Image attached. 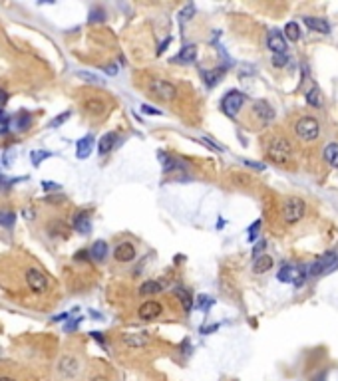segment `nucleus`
I'll return each instance as SVG.
<instances>
[{"label":"nucleus","instance_id":"obj_1","mask_svg":"<svg viewBox=\"0 0 338 381\" xmlns=\"http://www.w3.org/2000/svg\"><path fill=\"white\" fill-rule=\"evenodd\" d=\"M265 153L267 157L277 165H288L294 159V145L288 137L284 135H273L267 139L265 145Z\"/></svg>","mask_w":338,"mask_h":381},{"label":"nucleus","instance_id":"obj_2","mask_svg":"<svg viewBox=\"0 0 338 381\" xmlns=\"http://www.w3.org/2000/svg\"><path fill=\"white\" fill-rule=\"evenodd\" d=\"M147 91L159 100V102H173L177 96H179V89L175 83H171L169 80H163V78H149L147 83H145Z\"/></svg>","mask_w":338,"mask_h":381},{"label":"nucleus","instance_id":"obj_3","mask_svg":"<svg viewBox=\"0 0 338 381\" xmlns=\"http://www.w3.org/2000/svg\"><path fill=\"white\" fill-rule=\"evenodd\" d=\"M294 133L301 141L310 143V141H316L320 137V121L314 117V115H303L297 119L294 123Z\"/></svg>","mask_w":338,"mask_h":381},{"label":"nucleus","instance_id":"obj_4","mask_svg":"<svg viewBox=\"0 0 338 381\" xmlns=\"http://www.w3.org/2000/svg\"><path fill=\"white\" fill-rule=\"evenodd\" d=\"M307 213V203L301 197H288L282 203V218L286 224H297L301 222Z\"/></svg>","mask_w":338,"mask_h":381},{"label":"nucleus","instance_id":"obj_5","mask_svg":"<svg viewBox=\"0 0 338 381\" xmlns=\"http://www.w3.org/2000/svg\"><path fill=\"white\" fill-rule=\"evenodd\" d=\"M24 280H26V286H28L34 294H46V292L50 290V286H52V284H50V278L42 272L40 268H34V266L26 268Z\"/></svg>","mask_w":338,"mask_h":381},{"label":"nucleus","instance_id":"obj_6","mask_svg":"<svg viewBox=\"0 0 338 381\" xmlns=\"http://www.w3.org/2000/svg\"><path fill=\"white\" fill-rule=\"evenodd\" d=\"M338 268V256L336 252H326L320 258H316L312 264L307 266V276H322V274L332 272Z\"/></svg>","mask_w":338,"mask_h":381},{"label":"nucleus","instance_id":"obj_7","mask_svg":"<svg viewBox=\"0 0 338 381\" xmlns=\"http://www.w3.org/2000/svg\"><path fill=\"white\" fill-rule=\"evenodd\" d=\"M243 104H245V93L239 91V89H231L223 98V102H221V109L225 111L229 117H235L241 111Z\"/></svg>","mask_w":338,"mask_h":381},{"label":"nucleus","instance_id":"obj_8","mask_svg":"<svg viewBox=\"0 0 338 381\" xmlns=\"http://www.w3.org/2000/svg\"><path fill=\"white\" fill-rule=\"evenodd\" d=\"M119 342L130 350H143L149 346L151 338L147 336V331H125V334H121Z\"/></svg>","mask_w":338,"mask_h":381},{"label":"nucleus","instance_id":"obj_9","mask_svg":"<svg viewBox=\"0 0 338 381\" xmlns=\"http://www.w3.org/2000/svg\"><path fill=\"white\" fill-rule=\"evenodd\" d=\"M78 371H80V361H78L76 355L66 354L60 357V361H58V373H60L62 377L74 379V377L78 375Z\"/></svg>","mask_w":338,"mask_h":381},{"label":"nucleus","instance_id":"obj_10","mask_svg":"<svg viewBox=\"0 0 338 381\" xmlns=\"http://www.w3.org/2000/svg\"><path fill=\"white\" fill-rule=\"evenodd\" d=\"M161 314H163V306L157 300H147L138 308V318L140 320H155Z\"/></svg>","mask_w":338,"mask_h":381},{"label":"nucleus","instance_id":"obj_11","mask_svg":"<svg viewBox=\"0 0 338 381\" xmlns=\"http://www.w3.org/2000/svg\"><path fill=\"white\" fill-rule=\"evenodd\" d=\"M253 115L257 117V121L261 125H269L275 119V109L271 108L265 100H259V102H255L253 106Z\"/></svg>","mask_w":338,"mask_h":381},{"label":"nucleus","instance_id":"obj_12","mask_svg":"<svg viewBox=\"0 0 338 381\" xmlns=\"http://www.w3.org/2000/svg\"><path fill=\"white\" fill-rule=\"evenodd\" d=\"M267 48L273 54H286V40L281 30H271L267 34Z\"/></svg>","mask_w":338,"mask_h":381},{"label":"nucleus","instance_id":"obj_13","mask_svg":"<svg viewBox=\"0 0 338 381\" xmlns=\"http://www.w3.org/2000/svg\"><path fill=\"white\" fill-rule=\"evenodd\" d=\"M136 246L132 245V243H121V245L115 246V250H113V258H115V262H121V264H128V262H132V260H136Z\"/></svg>","mask_w":338,"mask_h":381},{"label":"nucleus","instance_id":"obj_14","mask_svg":"<svg viewBox=\"0 0 338 381\" xmlns=\"http://www.w3.org/2000/svg\"><path fill=\"white\" fill-rule=\"evenodd\" d=\"M82 108H84V111L88 115L96 117V115H102L106 111V102L102 98H98V96H88L84 102H82Z\"/></svg>","mask_w":338,"mask_h":381},{"label":"nucleus","instance_id":"obj_15","mask_svg":"<svg viewBox=\"0 0 338 381\" xmlns=\"http://www.w3.org/2000/svg\"><path fill=\"white\" fill-rule=\"evenodd\" d=\"M197 58V46L195 44H185L181 48V52L175 56L171 62H179V64H193Z\"/></svg>","mask_w":338,"mask_h":381},{"label":"nucleus","instance_id":"obj_16","mask_svg":"<svg viewBox=\"0 0 338 381\" xmlns=\"http://www.w3.org/2000/svg\"><path fill=\"white\" fill-rule=\"evenodd\" d=\"M303 20H305V24H307L312 32H318V34H330V24H328V20H324V18L305 16Z\"/></svg>","mask_w":338,"mask_h":381},{"label":"nucleus","instance_id":"obj_17","mask_svg":"<svg viewBox=\"0 0 338 381\" xmlns=\"http://www.w3.org/2000/svg\"><path fill=\"white\" fill-rule=\"evenodd\" d=\"M322 159H324L326 165L338 169V143L336 141H330V143L324 145V149H322Z\"/></svg>","mask_w":338,"mask_h":381},{"label":"nucleus","instance_id":"obj_18","mask_svg":"<svg viewBox=\"0 0 338 381\" xmlns=\"http://www.w3.org/2000/svg\"><path fill=\"white\" fill-rule=\"evenodd\" d=\"M92 149H94V137L92 135L82 137V139L76 143V157H78V159H88L90 153H92Z\"/></svg>","mask_w":338,"mask_h":381},{"label":"nucleus","instance_id":"obj_19","mask_svg":"<svg viewBox=\"0 0 338 381\" xmlns=\"http://www.w3.org/2000/svg\"><path fill=\"white\" fill-rule=\"evenodd\" d=\"M90 258L92 260H96V262H104L106 258H108V245L104 243V241H96L94 245H92V248H90Z\"/></svg>","mask_w":338,"mask_h":381},{"label":"nucleus","instance_id":"obj_20","mask_svg":"<svg viewBox=\"0 0 338 381\" xmlns=\"http://www.w3.org/2000/svg\"><path fill=\"white\" fill-rule=\"evenodd\" d=\"M74 228L80 232V234H90L92 230V222H90V213L84 211V213H78L74 217Z\"/></svg>","mask_w":338,"mask_h":381},{"label":"nucleus","instance_id":"obj_21","mask_svg":"<svg viewBox=\"0 0 338 381\" xmlns=\"http://www.w3.org/2000/svg\"><path fill=\"white\" fill-rule=\"evenodd\" d=\"M273 258L269 256V254H261V256H257L253 262V272L255 274H265L269 272L271 268H273Z\"/></svg>","mask_w":338,"mask_h":381},{"label":"nucleus","instance_id":"obj_22","mask_svg":"<svg viewBox=\"0 0 338 381\" xmlns=\"http://www.w3.org/2000/svg\"><path fill=\"white\" fill-rule=\"evenodd\" d=\"M115 141H117V133H113V131L106 133V135L98 141V153H100V155H108L113 149Z\"/></svg>","mask_w":338,"mask_h":381},{"label":"nucleus","instance_id":"obj_23","mask_svg":"<svg viewBox=\"0 0 338 381\" xmlns=\"http://www.w3.org/2000/svg\"><path fill=\"white\" fill-rule=\"evenodd\" d=\"M223 76H225V68H213V70L205 72V74H203L205 85H207V87H215L217 83L223 80Z\"/></svg>","mask_w":338,"mask_h":381},{"label":"nucleus","instance_id":"obj_24","mask_svg":"<svg viewBox=\"0 0 338 381\" xmlns=\"http://www.w3.org/2000/svg\"><path fill=\"white\" fill-rule=\"evenodd\" d=\"M282 36H284V40H290V42H299V40H301V36H303V32H301V26H299V22H288V24L284 26V30H282Z\"/></svg>","mask_w":338,"mask_h":381},{"label":"nucleus","instance_id":"obj_25","mask_svg":"<svg viewBox=\"0 0 338 381\" xmlns=\"http://www.w3.org/2000/svg\"><path fill=\"white\" fill-rule=\"evenodd\" d=\"M163 290V286H161V282H157V280H147V282H143L140 286V294L141 296H151V294H159Z\"/></svg>","mask_w":338,"mask_h":381},{"label":"nucleus","instance_id":"obj_26","mask_svg":"<svg viewBox=\"0 0 338 381\" xmlns=\"http://www.w3.org/2000/svg\"><path fill=\"white\" fill-rule=\"evenodd\" d=\"M175 296L179 298V302H181V308L185 310V312H189L191 308H193V296L185 290V288H181V286H177L175 288Z\"/></svg>","mask_w":338,"mask_h":381},{"label":"nucleus","instance_id":"obj_27","mask_svg":"<svg viewBox=\"0 0 338 381\" xmlns=\"http://www.w3.org/2000/svg\"><path fill=\"white\" fill-rule=\"evenodd\" d=\"M307 104L312 106L314 109L322 108V93H320V89L316 85H312L309 91H307Z\"/></svg>","mask_w":338,"mask_h":381},{"label":"nucleus","instance_id":"obj_28","mask_svg":"<svg viewBox=\"0 0 338 381\" xmlns=\"http://www.w3.org/2000/svg\"><path fill=\"white\" fill-rule=\"evenodd\" d=\"M30 125H32V115H30V113L22 111V113H18V115H16V119H14V129L28 131Z\"/></svg>","mask_w":338,"mask_h":381},{"label":"nucleus","instance_id":"obj_29","mask_svg":"<svg viewBox=\"0 0 338 381\" xmlns=\"http://www.w3.org/2000/svg\"><path fill=\"white\" fill-rule=\"evenodd\" d=\"M16 222V215L12 211H0V226L4 228H12Z\"/></svg>","mask_w":338,"mask_h":381},{"label":"nucleus","instance_id":"obj_30","mask_svg":"<svg viewBox=\"0 0 338 381\" xmlns=\"http://www.w3.org/2000/svg\"><path fill=\"white\" fill-rule=\"evenodd\" d=\"M193 14H195V6H193V4H187V6H185L181 12H179V24H181V26H185V24H187V22L193 18Z\"/></svg>","mask_w":338,"mask_h":381},{"label":"nucleus","instance_id":"obj_31","mask_svg":"<svg viewBox=\"0 0 338 381\" xmlns=\"http://www.w3.org/2000/svg\"><path fill=\"white\" fill-rule=\"evenodd\" d=\"M78 78L86 80L88 83H94V85H106V82H104L102 78H98V76L92 74V72H78Z\"/></svg>","mask_w":338,"mask_h":381},{"label":"nucleus","instance_id":"obj_32","mask_svg":"<svg viewBox=\"0 0 338 381\" xmlns=\"http://www.w3.org/2000/svg\"><path fill=\"white\" fill-rule=\"evenodd\" d=\"M48 157H52L50 151H32V153H30V159H32L34 165H40L42 159H48Z\"/></svg>","mask_w":338,"mask_h":381},{"label":"nucleus","instance_id":"obj_33","mask_svg":"<svg viewBox=\"0 0 338 381\" xmlns=\"http://www.w3.org/2000/svg\"><path fill=\"white\" fill-rule=\"evenodd\" d=\"M211 306H213V298H209V296H199L197 304H195V308H197V310H203V312H207Z\"/></svg>","mask_w":338,"mask_h":381},{"label":"nucleus","instance_id":"obj_34","mask_svg":"<svg viewBox=\"0 0 338 381\" xmlns=\"http://www.w3.org/2000/svg\"><path fill=\"white\" fill-rule=\"evenodd\" d=\"M70 115H72L70 111H64V113H60V115H56V117H54V119H52V121L48 123V127H60V125H62L64 121H68V119H70Z\"/></svg>","mask_w":338,"mask_h":381},{"label":"nucleus","instance_id":"obj_35","mask_svg":"<svg viewBox=\"0 0 338 381\" xmlns=\"http://www.w3.org/2000/svg\"><path fill=\"white\" fill-rule=\"evenodd\" d=\"M259 230H261V220H255L253 224L249 226V230H247V234H249V243H255V241H257Z\"/></svg>","mask_w":338,"mask_h":381},{"label":"nucleus","instance_id":"obj_36","mask_svg":"<svg viewBox=\"0 0 338 381\" xmlns=\"http://www.w3.org/2000/svg\"><path fill=\"white\" fill-rule=\"evenodd\" d=\"M286 62H288L286 54H275V56H273V66H275V68H284V66H286Z\"/></svg>","mask_w":338,"mask_h":381},{"label":"nucleus","instance_id":"obj_37","mask_svg":"<svg viewBox=\"0 0 338 381\" xmlns=\"http://www.w3.org/2000/svg\"><path fill=\"white\" fill-rule=\"evenodd\" d=\"M141 111L143 113H147V115H161V111L157 108H151V106H147V104H143L141 106Z\"/></svg>","mask_w":338,"mask_h":381},{"label":"nucleus","instance_id":"obj_38","mask_svg":"<svg viewBox=\"0 0 338 381\" xmlns=\"http://www.w3.org/2000/svg\"><path fill=\"white\" fill-rule=\"evenodd\" d=\"M80 322H82V318H74L72 322H68V324H66V331H76V327H78Z\"/></svg>","mask_w":338,"mask_h":381},{"label":"nucleus","instance_id":"obj_39","mask_svg":"<svg viewBox=\"0 0 338 381\" xmlns=\"http://www.w3.org/2000/svg\"><path fill=\"white\" fill-rule=\"evenodd\" d=\"M201 141H203V143H205V145H209V147H213V149H215V151H223V147H221V145H217V143H215V141H211V139H209V137H203V139H201Z\"/></svg>","mask_w":338,"mask_h":381},{"label":"nucleus","instance_id":"obj_40","mask_svg":"<svg viewBox=\"0 0 338 381\" xmlns=\"http://www.w3.org/2000/svg\"><path fill=\"white\" fill-rule=\"evenodd\" d=\"M265 246H267V243H265V241H261L259 245L255 246V248H253V256H255V258H257V256H261V252L265 250Z\"/></svg>","mask_w":338,"mask_h":381},{"label":"nucleus","instance_id":"obj_41","mask_svg":"<svg viewBox=\"0 0 338 381\" xmlns=\"http://www.w3.org/2000/svg\"><path fill=\"white\" fill-rule=\"evenodd\" d=\"M169 44H171V38H165V40H163V44H159V48H157V54H163V52L167 50Z\"/></svg>","mask_w":338,"mask_h":381},{"label":"nucleus","instance_id":"obj_42","mask_svg":"<svg viewBox=\"0 0 338 381\" xmlns=\"http://www.w3.org/2000/svg\"><path fill=\"white\" fill-rule=\"evenodd\" d=\"M245 165L253 167V169H257V171H263V169H265V165L263 163H253V161H245Z\"/></svg>","mask_w":338,"mask_h":381},{"label":"nucleus","instance_id":"obj_43","mask_svg":"<svg viewBox=\"0 0 338 381\" xmlns=\"http://www.w3.org/2000/svg\"><path fill=\"white\" fill-rule=\"evenodd\" d=\"M106 74H108V76H115V74H117V68H115V66H106Z\"/></svg>","mask_w":338,"mask_h":381},{"label":"nucleus","instance_id":"obj_44","mask_svg":"<svg viewBox=\"0 0 338 381\" xmlns=\"http://www.w3.org/2000/svg\"><path fill=\"white\" fill-rule=\"evenodd\" d=\"M88 258V250H80V252H76V260H86Z\"/></svg>","mask_w":338,"mask_h":381},{"label":"nucleus","instance_id":"obj_45","mask_svg":"<svg viewBox=\"0 0 338 381\" xmlns=\"http://www.w3.org/2000/svg\"><path fill=\"white\" fill-rule=\"evenodd\" d=\"M42 187H44V189H60V185H56V183H48V181H44Z\"/></svg>","mask_w":338,"mask_h":381},{"label":"nucleus","instance_id":"obj_46","mask_svg":"<svg viewBox=\"0 0 338 381\" xmlns=\"http://www.w3.org/2000/svg\"><path fill=\"white\" fill-rule=\"evenodd\" d=\"M92 338H94V340H98L100 344H104V338H102V334H100V331H92Z\"/></svg>","mask_w":338,"mask_h":381},{"label":"nucleus","instance_id":"obj_47","mask_svg":"<svg viewBox=\"0 0 338 381\" xmlns=\"http://www.w3.org/2000/svg\"><path fill=\"white\" fill-rule=\"evenodd\" d=\"M68 318H70V314L66 312V314H60V316H56V318H54V322H62V320H68Z\"/></svg>","mask_w":338,"mask_h":381},{"label":"nucleus","instance_id":"obj_48","mask_svg":"<svg viewBox=\"0 0 338 381\" xmlns=\"http://www.w3.org/2000/svg\"><path fill=\"white\" fill-rule=\"evenodd\" d=\"M0 381H16V379L10 377V375H0Z\"/></svg>","mask_w":338,"mask_h":381},{"label":"nucleus","instance_id":"obj_49","mask_svg":"<svg viewBox=\"0 0 338 381\" xmlns=\"http://www.w3.org/2000/svg\"><path fill=\"white\" fill-rule=\"evenodd\" d=\"M0 189H4V175H0Z\"/></svg>","mask_w":338,"mask_h":381},{"label":"nucleus","instance_id":"obj_50","mask_svg":"<svg viewBox=\"0 0 338 381\" xmlns=\"http://www.w3.org/2000/svg\"><path fill=\"white\" fill-rule=\"evenodd\" d=\"M92 381H108V379H106V377H94Z\"/></svg>","mask_w":338,"mask_h":381},{"label":"nucleus","instance_id":"obj_51","mask_svg":"<svg viewBox=\"0 0 338 381\" xmlns=\"http://www.w3.org/2000/svg\"><path fill=\"white\" fill-rule=\"evenodd\" d=\"M316 381H324V375H320V377H318Z\"/></svg>","mask_w":338,"mask_h":381}]
</instances>
